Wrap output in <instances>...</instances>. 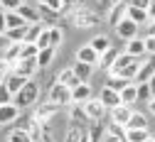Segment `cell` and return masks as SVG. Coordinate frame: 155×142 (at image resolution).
<instances>
[{"mask_svg":"<svg viewBox=\"0 0 155 142\" xmlns=\"http://www.w3.org/2000/svg\"><path fill=\"white\" fill-rule=\"evenodd\" d=\"M45 8H47V10H52L54 15H62V0H47Z\"/></svg>","mask_w":155,"mask_h":142,"instance_id":"f35d334b","label":"cell"},{"mask_svg":"<svg viewBox=\"0 0 155 142\" xmlns=\"http://www.w3.org/2000/svg\"><path fill=\"white\" fill-rule=\"evenodd\" d=\"M62 113V108L59 106H54V103H49V100H47V103H42L40 108H37L35 110V120H37V123H42V125H49V120L54 118V115H59Z\"/></svg>","mask_w":155,"mask_h":142,"instance_id":"8992f818","label":"cell"},{"mask_svg":"<svg viewBox=\"0 0 155 142\" xmlns=\"http://www.w3.org/2000/svg\"><path fill=\"white\" fill-rule=\"evenodd\" d=\"M37 96H40V86H37L35 81L30 78L27 84L22 86V91H20V93H15L12 103H15L17 108H30L32 103H37Z\"/></svg>","mask_w":155,"mask_h":142,"instance_id":"3957f363","label":"cell"},{"mask_svg":"<svg viewBox=\"0 0 155 142\" xmlns=\"http://www.w3.org/2000/svg\"><path fill=\"white\" fill-rule=\"evenodd\" d=\"M148 110L155 115V98H150V103H148Z\"/></svg>","mask_w":155,"mask_h":142,"instance_id":"681fc988","label":"cell"},{"mask_svg":"<svg viewBox=\"0 0 155 142\" xmlns=\"http://www.w3.org/2000/svg\"><path fill=\"white\" fill-rule=\"evenodd\" d=\"M101 142H126V140H123V137H116V135H108V132H106Z\"/></svg>","mask_w":155,"mask_h":142,"instance_id":"bcb514c9","label":"cell"},{"mask_svg":"<svg viewBox=\"0 0 155 142\" xmlns=\"http://www.w3.org/2000/svg\"><path fill=\"white\" fill-rule=\"evenodd\" d=\"M99 100L104 103V108L106 110H113V108H118L121 106V93H116V91H111V88H101V93H99Z\"/></svg>","mask_w":155,"mask_h":142,"instance_id":"4fadbf2b","label":"cell"},{"mask_svg":"<svg viewBox=\"0 0 155 142\" xmlns=\"http://www.w3.org/2000/svg\"><path fill=\"white\" fill-rule=\"evenodd\" d=\"M5 25L8 30H17V27H27V22L20 17V12H5Z\"/></svg>","mask_w":155,"mask_h":142,"instance_id":"4dcf8cb0","label":"cell"},{"mask_svg":"<svg viewBox=\"0 0 155 142\" xmlns=\"http://www.w3.org/2000/svg\"><path fill=\"white\" fill-rule=\"evenodd\" d=\"M128 5H130V8H140V10H148V8L153 5V0H130Z\"/></svg>","mask_w":155,"mask_h":142,"instance_id":"60d3db41","label":"cell"},{"mask_svg":"<svg viewBox=\"0 0 155 142\" xmlns=\"http://www.w3.org/2000/svg\"><path fill=\"white\" fill-rule=\"evenodd\" d=\"M145 39V52L148 56H155V37H143Z\"/></svg>","mask_w":155,"mask_h":142,"instance_id":"b9f144b4","label":"cell"},{"mask_svg":"<svg viewBox=\"0 0 155 142\" xmlns=\"http://www.w3.org/2000/svg\"><path fill=\"white\" fill-rule=\"evenodd\" d=\"M8 32V25H5V10H0V34Z\"/></svg>","mask_w":155,"mask_h":142,"instance_id":"f6af8a7d","label":"cell"},{"mask_svg":"<svg viewBox=\"0 0 155 142\" xmlns=\"http://www.w3.org/2000/svg\"><path fill=\"white\" fill-rule=\"evenodd\" d=\"M108 113H111V123H113V125H121V128L126 130L128 120H130V115H133V108H130V106H118V108H113V110H108Z\"/></svg>","mask_w":155,"mask_h":142,"instance_id":"7c38bea8","label":"cell"},{"mask_svg":"<svg viewBox=\"0 0 155 142\" xmlns=\"http://www.w3.org/2000/svg\"><path fill=\"white\" fill-rule=\"evenodd\" d=\"M81 110H84V115L89 118V123H101L104 115H106V108H104V103H101L99 98L86 100V103L81 106Z\"/></svg>","mask_w":155,"mask_h":142,"instance_id":"5b68a950","label":"cell"},{"mask_svg":"<svg viewBox=\"0 0 155 142\" xmlns=\"http://www.w3.org/2000/svg\"><path fill=\"white\" fill-rule=\"evenodd\" d=\"M91 98H94V91L89 84H79L76 88H71V106H84Z\"/></svg>","mask_w":155,"mask_h":142,"instance_id":"8fae6325","label":"cell"},{"mask_svg":"<svg viewBox=\"0 0 155 142\" xmlns=\"http://www.w3.org/2000/svg\"><path fill=\"white\" fill-rule=\"evenodd\" d=\"M8 142H32V137L27 135V130H22V128H15V130L8 135Z\"/></svg>","mask_w":155,"mask_h":142,"instance_id":"d6a6232c","label":"cell"},{"mask_svg":"<svg viewBox=\"0 0 155 142\" xmlns=\"http://www.w3.org/2000/svg\"><path fill=\"white\" fill-rule=\"evenodd\" d=\"M138 103V84H128L121 91V106H133Z\"/></svg>","mask_w":155,"mask_h":142,"instance_id":"7402d4cb","label":"cell"},{"mask_svg":"<svg viewBox=\"0 0 155 142\" xmlns=\"http://www.w3.org/2000/svg\"><path fill=\"white\" fill-rule=\"evenodd\" d=\"M47 100L54 103V106H59V108L71 106V88H67V86H62V84L54 81V84L49 86V91H47Z\"/></svg>","mask_w":155,"mask_h":142,"instance_id":"277c9868","label":"cell"},{"mask_svg":"<svg viewBox=\"0 0 155 142\" xmlns=\"http://www.w3.org/2000/svg\"><path fill=\"white\" fill-rule=\"evenodd\" d=\"M148 86H150V91H153V98H155V74H153V78L148 81Z\"/></svg>","mask_w":155,"mask_h":142,"instance_id":"c3c4849f","label":"cell"},{"mask_svg":"<svg viewBox=\"0 0 155 142\" xmlns=\"http://www.w3.org/2000/svg\"><path fill=\"white\" fill-rule=\"evenodd\" d=\"M25 3H30V0H25Z\"/></svg>","mask_w":155,"mask_h":142,"instance_id":"db71d44e","label":"cell"},{"mask_svg":"<svg viewBox=\"0 0 155 142\" xmlns=\"http://www.w3.org/2000/svg\"><path fill=\"white\" fill-rule=\"evenodd\" d=\"M118 56H121V49L113 44L108 52H104V54L99 56V64H96V66H101V69H106V71H108V69L116 64V59H118Z\"/></svg>","mask_w":155,"mask_h":142,"instance_id":"ffe728a7","label":"cell"},{"mask_svg":"<svg viewBox=\"0 0 155 142\" xmlns=\"http://www.w3.org/2000/svg\"><path fill=\"white\" fill-rule=\"evenodd\" d=\"M113 30H116V34H118L121 39H126V42H128V39H135V37H138V32H140V27L135 25L133 20H128V17L121 20V22L116 25Z\"/></svg>","mask_w":155,"mask_h":142,"instance_id":"ba28073f","label":"cell"},{"mask_svg":"<svg viewBox=\"0 0 155 142\" xmlns=\"http://www.w3.org/2000/svg\"><path fill=\"white\" fill-rule=\"evenodd\" d=\"M71 69H74L76 78L84 81V84H86V81L91 78V74H94V66H91V64H81V62H74V64H71Z\"/></svg>","mask_w":155,"mask_h":142,"instance_id":"cb8c5ba5","label":"cell"},{"mask_svg":"<svg viewBox=\"0 0 155 142\" xmlns=\"http://www.w3.org/2000/svg\"><path fill=\"white\" fill-rule=\"evenodd\" d=\"M3 84H5V86H8V91L15 96V93H20V91H22V86L27 84V78H22L20 74H15V71H10V74L3 78Z\"/></svg>","mask_w":155,"mask_h":142,"instance_id":"ac0fdd59","label":"cell"},{"mask_svg":"<svg viewBox=\"0 0 155 142\" xmlns=\"http://www.w3.org/2000/svg\"><path fill=\"white\" fill-rule=\"evenodd\" d=\"M42 30H45V22H37V25H27V34H25V42H27V44H35L37 39H40Z\"/></svg>","mask_w":155,"mask_h":142,"instance_id":"83f0119b","label":"cell"},{"mask_svg":"<svg viewBox=\"0 0 155 142\" xmlns=\"http://www.w3.org/2000/svg\"><path fill=\"white\" fill-rule=\"evenodd\" d=\"M126 54H130V56H135V59L148 56V52H145V39H143V37L128 39V42H126Z\"/></svg>","mask_w":155,"mask_h":142,"instance_id":"5bb4252c","label":"cell"},{"mask_svg":"<svg viewBox=\"0 0 155 142\" xmlns=\"http://www.w3.org/2000/svg\"><path fill=\"white\" fill-rule=\"evenodd\" d=\"M153 140H155V132H153Z\"/></svg>","mask_w":155,"mask_h":142,"instance_id":"f5cc1de1","label":"cell"},{"mask_svg":"<svg viewBox=\"0 0 155 142\" xmlns=\"http://www.w3.org/2000/svg\"><path fill=\"white\" fill-rule=\"evenodd\" d=\"M35 47H37V49H47V47H52V44H49V27L42 30V34H40V39L35 42Z\"/></svg>","mask_w":155,"mask_h":142,"instance_id":"8d00e7d4","label":"cell"},{"mask_svg":"<svg viewBox=\"0 0 155 142\" xmlns=\"http://www.w3.org/2000/svg\"><path fill=\"white\" fill-rule=\"evenodd\" d=\"M153 135H150V130H126V142H145V140H150Z\"/></svg>","mask_w":155,"mask_h":142,"instance_id":"4316f807","label":"cell"},{"mask_svg":"<svg viewBox=\"0 0 155 142\" xmlns=\"http://www.w3.org/2000/svg\"><path fill=\"white\" fill-rule=\"evenodd\" d=\"M155 74V56H143L140 59V69L138 76H135V84H148Z\"/></svg>","mask_w":155,"mask_h":142,"instance_id":"9c48e42d","label":"cell"},{"mask_svg":"<svg viewBox=\"0 0 155 142\" xmlns=\"http://www.w3.org/2000/svg\"><path fill=\"white\" fill-rule=\"evenodd\" d=\"M89 47H91L96 54L101 56V54H104V52H108L113 44H111V37H108V34H96V37L91 39V42H89Z\"/></svg>","mask_w":155,"mask_h":142,"instance_id":"44dd1931","label":"cell"},{"mask_svg":"<svg viewBox=\"0 0 155 142\" xmlns=\"http://www.w3.org/2000/svg\"><path fill=\"white\" fill-rule=\"evenodd\" d=\"M106 135V128L101 123H89V142H101Z\"/></svg>","mask_w":155,"mask_h":142,"instance_id":"f546056e","label":"cell"},{"mask_svg":"<svg viewBox=\"0 0 155 142\" xmlns=\"http://www.w3.org/2000/svg\"><path fill=\"white\" fill-rule=\"evenodd\" d=\"M128 3H126V0H121V3H116V5H111L108 10H106V22L108 25H118L121 22V20H126V15H128Z\"/></svg>","mask_w":155,"mask_h":142,"instance_id":"52a82bcc","label":"cell"},{"mask_svg":"<svg viewBox=\"0 0 155 142\" xmlns=\"http://www.w3.org/2000/svg\"><path fill=\"white\" fill-rule=\"evenodd\" d=\"M37 54H40V49H37L35 44H27V42H22V52H20V62H22V59H37Z\"/></svg>","mask_w":155,"mask_h":142,"instance_id":"e575fe53","label":"cell"},{"mask_svg":"<svg viewBox=\"0 0 155 142\" xmlns=\"http://www.w3.org/2000/svg\"><path fill=\"white\" fill-rule=\"evenodd\" d=\"M116 3H121V0H99V5L104 8V10H108L111 5H116Z\"/></svg>","mask_w":155,"mask_h":142,"instance_id":"7dc6e473","label":"cell"},{"mask_svg":"<svg viewBox=\"0 0 155 142\" xmlns=\"http://www.w3.org/2000/svg\"><path fill=\"white\" fill-rule=\"evenodd\" d=\"M145 37H155V20H150L145 25Z\"/></svg>","mask_w":155,"mask_h":142,"instance_id":"ee69618b","label":"cell"},{"mask_svg":"<svg viewBox=\"0 0 155 142\" xmlns=\"http://www.w3.org/2000/svg\"><path fill=\"white\" fill-rule=\"evenodd\" d=\"M76 5H79V0H62V15H69Z\"/></svg>","mask_w":155,"mask_h":142,"instance_id":"ab89813d","label":"cell"},{"mask_svg":"<svg viewBox=\"0 0 155 142\" xmlns=\"http://www.w3.org/2000/svg\"><path fill=\"white\" fill-rule=\"evenodd\" d=\"M145 142H155V140H153V137H150V140H145Z\"/></svg>","mask_w":155,"mask_h":142,"instance_id":"816d5d0a","label":"cell"},{"mask_svg":"<svg viewBox=\"0 0 155 142\" xmlns=\"http://www.w3.org/2000/svg\"><path fill=\"white\" fill-rule=\"evenodd\" d=\"M15 74H20L22 78H32L37 71H40V64H37V59H22V62H17L15 64V69H12Z\"/></svg>","mask_w":155,"mask_h":142,"instance_id":"30bf717a","label":"cell"},{"mask_svg":"<svg viewBox=\"0 0 155 142\" xmlns=\"http://www.w3.org/2000/svg\"><path fill=\"white\" fill-rule=\"evenodd\" d=\"M22 3H25V0H0V5H3L5 12H17Z\"/></svg>","mask_w":155,"mask_h":142,"instance_id":"d590c367","label":"cell"},{"mask_svg":"<svg viewBox=\"0 0 155 142\" xmlns=\"http://www.w3.org/2000/svg\"><path fill=\"white\" fill-rule=\"evenodd\" d=\"M62 42H64V32H62V27H59V25L49 27V44H52V49H57Z\"/></svg>","mask_w":155,"mask_h":142,"instance_id":"1f68e13d","label":"cell"},{"mask_svg":"<svg viewBox=\"0 0 155 142\" xmlns=\"http://www.w3.org/2000/svg\"><path fill=\"white\" fill-rule=\"evenodd\" d=\"M69 20H71V25L79 27V30H94V27L101 25L99 12H96L94 8H89V5H81V3L69 12Z\"/></svg>","mask_w":155,"mask_h":142,"instance_id":"7a4b0ae2","label":"cell"},{"mask_svg":"<svg viewBox=\"0 0 155 142\" xmlns=\"http://www.w3.org/2000/svg\"><path fill=\"white\" fill-rule=\"evenodd\" d=\"M138 69H140V59H135L130 54H121L116 59V64L108 69V76H118V78H126V81H135L138 76Z\"/></svg>","mask_w":155,"mask_h":142,"instance_id":"6da1fadb","label":"cell"},{"mask_svg":"<svg viewBox=\"0 0 155 142\" xmlns=\"http://www.w3.org/2000/svg\"><path fill=\"white\" fill-rule=\"evenodd\" d=\"M12 98H15V96L8 91V86L3 84V81H0V106H8V103H12Z\"/></svg>","mask_w":155,"mask_h":142,"instance_id":"74e56055","label":"cell"},{"mask_svg":"<svg viewBox=\"0 0 155 142\" xmlns=\"http://www.w3.org/2000/svg\"><path fill=\"white\" fill-rule=\"evenodd\" d=\"M76 62H81V64H91V66H96L99 64V54H96L89 44H81L79 49H76Z\"/></svg>","mask_w":155,"mask_h":142,"instance_id":"e0dca14e","label":"cell"},{"mask_svg":"<svg viewBox=\"0 0 155 142\" xmlns=\"http://www.w3.org/2000/svg\"><path fill=\"white\" fill-rule=\"evenodd\" d=\"M37 3H40V5H45V3H47V0H37Z\"/></svg>","mask_w":155,"mask_h":142,"instance_id":"f907efd6","label":"cell"},{"mask_svg":"<svg viewBox=\"0 0 155 142\" xmlns=\"http://www.w3.org/2000/svg\"><path fill=\"white\" fill-rule=\"evenodd\" d=\"M128 84H135V81H126V78H118V76H108V78H106V88H111V91H116V93H121Z\"/></svg>","mask_w":155,"mask_h":142,"instance_id":"f1b7e54d","label":"cell"},{"mask_svg":"<svg viewBox=\"0 0 155 142\" xmlns=\"http://www.w3.org/2000/svg\"><path fill=\"white\" fill-rule=\"evenodd\" d=\"M128 20H133L138 27H145L150 22V17H148V10H140V8H128Z\"/></svg>","mask_w":155,"mask_h":142,"instance_id":"603a6c76","label":"cell"},{"mask_svg":"<svg viewBox=\"0 0 155 142\" xmlns=\"http://www.w3.org/2000/svg\"><path fill=\"white\" fill-rule=\"evenodd\" d=\"M20 118V108L15 103H8V106H0V125H10Z\"/></svg>","mask_w":155,"mask_h":142,"instance_id":"d6986e66","label":"cell"},{"mask_svg":"<svg viewBox=\"0 0 155 142\" xmlns=\"http://www.w3.org/2000/svg\"><path fill=\"white\" fill-rule=\"evenodd\" d=\"M10 44H12V42H10V39H8L5 34H0V54H3V52H5V49H8Z\"/></svg>","mask_w":155,"mask_h":142,"instance_id":"7bdbcfd3","label":"cell"},{"mask_svg":"<svg viewBox=\"0 0 155 142\" xmlns=\"http://www.w3.org/2000/svg\"><path fill=\"white\" fill-rule=\"evenodd\" d=\"M57 84H62V86H67V88H76L79 84H84V81H79L76 78V74H74V69L69 66V69H62L59 74H57Z\"/></svg>","mask_w":155,"mask_h":142,"instance_id":"2e32d148","label":"cell"},{"mask_svg":"<svg viewBox=\"0 0 155 142\" xmlns=\"http://www.w3.org/2000/svg\"><path fill=\"white\" fill-rule=\"evenodd\" d=\"M126 130H148V118H145L143 113H135V110H133V115H130V120H128Z\"/></svg>","mask_w":155,"mask_h":142,"instance_id":"d4e9b609","label":"cell"},{"mask_svg":"<svg viewBox=\"0 0 155 142\" xmlns=\"http://www.w3.org/2000/svg\"><path fill=\"white\" fill-rule=\"evenodd\" d=\"M150 98H153V91L148 84H138V103H150Z\"/></svg>","mask_w":155,"mask_h":142,"instance_id":"836d02e7","label":"cell"},{"mask_svg":"<svg viewBox=\"0 0 155 142\" xmlns=\"http://www.w3.org/2000/svg\"><path fill=\"white\" fill-rule=\"evenodd\" d=\"M54 54H57V49H52V47L40 49V54H37V64H40V69H47L54 62Z\"/></svg>","mask_w":155,"mask_h":142,"instance_id":"484cf974","label":"cell"},{"mask_svg":"<svg viewBox=\"0 0 155 142\" xmlns=\"http://www.w3.org/2000/svg\"><path fill=\"white\" fill-rule=\"evenodd\" d=\"M17 12H20V17L25 20L27 25H37V22H42V20H40V8H37V5L22 3V5H20V10H17Z\"/></svg>","mask_w":155,"mask_h":142,"instance_id":"9a60e30c","label":"cell"}]
</instances>
